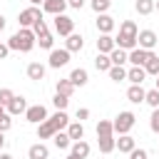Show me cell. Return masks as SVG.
I'll return each instance as SVG.
<instances>
[{
  "instance_id": "1",
  "label": "cell",
  "mask_w": 159,
  "mask_h": 159,
  "mask_svg": "<svg viewBox=\"0 0 159 159\" xmlns=\"http://www.w3.org/2000/svg\"><path fill=\"white\" fill-rule=\"evenodd\" d=\"M35 45H37V37H35L32 27H20V30L7 40V47L15 50V52H30Z\"/></svg>"
},
{
  "instance_id": "2",
  "label": "cell",
  "mask_w": 159,
  "mask_h": 159,
  "mask_svg": "<svg viewBox=\"0 0 159 159\" xmlns=\"http://www.w3.org/2000/svg\"><path fill=\"white\" fill-rule=\"evenodd\" d=\"M137 22L134 20H124L122 25H119V35L114 37V45L117 47H122V50H132V47H137Z\"/></svg>"
},
{
  "instance_id": "3",
  "label": "cell",
  "mask_w": 159,
  "mask_h": 159,
  "mask_svg": "<svg viewBox=\"0 0 159 159\" xmlns=\"http://www.w3.org/2000/svg\"><path fill=\"white\" fill-rule=\"evenodd\" d=\"M97 147L102 154L114 152V127L109 119H99V124H97Z\"/></svg>"
},
{
  "instance_id": "4",
  "label": "cell",
  "mask_w": 159,
  "mask_h": 159,
  "mask_svg": "<svg viewBox=\"0 0 159 159\" xmlns=\"http://www.w3.org/2000/svg\"><path fill=\"white\" fill-rule=\"evenodd\" d=\"M32 32H35V37H37V45H40L42 50H52V47H55V40H52V32L47 30V22H45V17L35 20V25H32Z\"/></svg>"
},
{
  "instance_id": "5",
  "label": "cell",
  "mask_w": 159,
  "mask_h": 159,
  "mask_svg": "<svg viewBox=\"0 0 159 159\" xmlns=\"http://www.w3.org/2000/svg\"><path fill=\"white\" fill-rule=\"evenodd\" d=\"M134 124H137V114H134V112H129V109L119 112V114L114 117V122H112V127H114V134H129Z\"/></svg>"
},
{
  "instance_id": "6",
  "label": "cell",
  "mask_w": 159,
  "mask_h": 159,
  "mask_svg": "<svg viewBox=\"0 0 159 159\" xmlns=\"http://www.w3.org/2000/svg\"><path fill=\"white\" fill-rule=\"evenodd\" d=\"M40 17H42V10H40L37 5H30V7L20 10L17 22H20V27H32V25H35V20H40Z\"/></svg>"
},
{
  "instance_id": "7",
  "label": "cell",
  "mask_w": 159,
  "mask_h": 159,
  "mask_svg": "<svg viewBox=\"0 0 159 159\" xmlns=\"http://www.w3.org/2000/svg\"><path fill=\"white\" fill-rule=\"evenodd\" d=\"M52 25H55V32H57L60 37H67L70 32H75V20H72L70 15H65V12H62V15H55V22H52Z\"/></svg>"
},
{
  "instance_id": "8",
  "label": "cell",
  "mask_w": 159,
  "mask_h": 159,
  "mask_svg": "<svg viewBox=\"0 0 159 159\" xmlns=\"http://www.w3.org/2000/svg\"><path fill=\"white\" fill-rule=\"evenodd\" d=\"M157 42H159V35H157L154 30H139V32H137V47H142V50H154Z\"/></svg>"
},
{
  "instance_id": "9",
  "label": "cell",
  "mask_w": 159,
  "mask_h": 159,
  "mask_svg": "<svg viewBox=\"0 0 159 159\" xmlns=\"http://www.w3.org/2000/svg\"><path fill=\"white\" fill-rule=\"evenodd\" d=\"M70 55H72V52L65 50V47H62V50H55V47H52V50H50V60H47V65H50L52 70H60V67H65V65L70 62Z\"/></svg>"
},
{
  "instance_id": "10",
  "label": "cell",
  "mask_w": 159,
  "mask_h": 159,
  "mask_svg": "<svg viewBox=\"0 0 159 159\" xmlns=\"http://www.w3.org/2000/svg\"><path fill=\"white\" fill-rule=\"evenodd\" d=\"M25 119H27L30 124H40V122L47 119V109H45L42 104H32V107L25 109Z\"/></svg>"
},
{
  "instance_id": "11",
  "label": "cell",
  "mask_w": 159,
  "mask_h": 159,
  "mask_svg": "<svg viewBox=\"0 0 159 159\" xmlns=\"http://www.w3.org/2000/svg\"><path fill=\"white\" fill-rule=\"evenodd\" d=\"M7 114L10 117H17V114H25V109H27V99L22 97V94H15L10 102H7Z\"/></svg>"
},
{
  "instance_id": "12",
  "label": "cell",
  "mask_w": 159,
  "mask_h": 159,
  "mask_svg": "<svg viewBox=\"0 0 159 159\" xmlns=\"http://www.w3.org/2000/svg\"><path fill=\"white\" fill-rule=\"evenodd\" d=\"M114 27H117V22H114L112 15H107V12H99L97 15V30H99V35H112Z\"/></svg>"
},
{
  "instance_id": "13",
  "label": "cell",
  "mask_w": 159,
  "mask_h": 159,
  "mask_svg": "<svg viewBox=\"0 0 159 159\" xmlns=\"http://www.w3.org/2000/svg\"><path fill=\"white\" fill-rule=\"evenodd\" d=\"M149 52H152V50H142V47H132V50L127 52V62H129V65H139V67H144V62H147V57H149Z\"/></svg>"
},
{
  "instance_id": "14",
  "label": "cell",
  "mask_w": 159,
  "mask_h": 159,
  "mask_svg": "<svg viewBox=\"0 0 159 159\" xmlns=\"http://www.w3.org/2000/svg\"><path fill=\"white\" fill-rule=\"evenodd\" d=\"M67 10V0H45L42 2V12L47 15H62Z\"/></svg>"
},
{
  "instance_id": "15",
  "label": "cell",
  "mask_w": 159,
  "mask_h": 159,
  "mask_svg": "<svg viewBox=\"0 0 159 159\" xmlns=\"http://www.w3.org/2000/svg\"><path fill=\"white\" fill-rule=\"evenodd\" d=\"M134 147H137V142L132 134H119V139H114V149H119L122 154H129Z\"/></svg>"
},
{
  "instance_id": "16",
  "label": "cell",
  "mask_w": 159,
  "mask_h": 159,
  "mask_svg": "<svg viewBox=\"0 0 159 159\" xmlns=\"http://www.w3.org/2000/svg\"><path fill=\"white\" fill-rule=\"evenodd\" d=\"M82 47H84V37L77 35V32H70L67 40H65V50H70V52H80Z\"/></svg>"
},
{
  "instance_id": "17",
  "label": "cell",
  "mask_w": 159,
  "mask_h": 159,
  "mask_svg": "<svg viewBox=\"0 0 159 159\" xmlns=\"http://www.w3.org/2000/svg\"><path fill=\"white\" fill-rule=\"evenodd\" d=\"M45 75H47V67H45L42 62H30V65H27V77H30V80L40 82V80H45Z\"/></svg>"
},
{
  "instance_id": "18",
  "label": "cell",
  "mask_w": 159,
  "mask_h": 159,
  "mask_svg": "<svg viewBox=\"0 0 159 159\" xmlns=\"http://www.w3.org/2000/svg\"><path fill=\"white\" fill-rule=\"evenodd\" d=\"M70 82H72L75 87H84V84L89 82V72H87L84 67H77V70H72V72H70Z\"/></svg>"
},
{
  "instance_id": "19",
  "label": "cell",
  "mask_w": 159,
  "mask_h": 159,
  "mask_svg": "<svg viewBox=\"0 0 159 159\" xmlns=\"http://www.w3.org/2000/svg\"><path fill=\"white\" fill-rule=\"evenodd\" d=\"M144 94H147V89L142 84H129V89H127V99L132 104H142L144 102Z\"/></svg>"
},
{
  "instance_id": "20",
  "label": "cell",
  "mask_w": 159,
  "mask_h": 159,
  "mask_svg": "<svg viewBox=\"0 0 159 159\" xmlns=\"http://www.w3.org/2000/svg\"><path fill=\"white\" fill-rule=\"evenodd\" d=\"M50 122H52V127L57 129V132H62V129H67V124H70V117H67V112L65 109H57L52 117H47Z\"/></svg>"
},
{
  "instance_id": "21",
  "label": "cell",
  "mask_w": 159,
  "mask_h": 159,
  "mask_svg": "<svg viewBox=\"0 0 159 159\" xmlns=\"http://www.w3.org/2000/svg\"><path fill=\"white\" fill-rule=\"evenodd\" d=\"M70 154H75L77 159H87V157H89V144H87L84 139L72 142V144H70Z\"/></svg>"
},
{
  "instance_id": "22",
  "label": "cell",
  "mask_w": 159,
  "mask_h": 159,
  "mask_svg": "<svg viewBox=\"0 0 159 159\" xmlns=\"http://www.w3.org/2000/svg\"><path fill=\"white\" fill-rule=\"evenodd\" d=\"M127 80H129L132 84H142V82L147 80V72H144V67H139V65H132V67L127 70Z\"/></svg>"
},
{
  "instance_id": "23",
  "label": "cell",
  "mask_w": 159,
  "mask_h": 159,
  "mask_svg": "<svg viewBox=\"0 0 159 159\" xmlns=\"http://www.w3.org/2000/svg\"><path fill=\"white\" fill-rule=\"evenodd\" d=\"M114 47H117V45H114V37H112V35H99V37H97V52L109 55Z\"/></svg>"
},
{
  "instance_id": "24",
  "label": "cell",
  "mask_w": 159,
  "mask_h": 159,
  "mask_svg": "<svg viewBox=\"0 0 159 159\" xmlns=\"http://www.w3.org/2000/svg\"><path fill=\"white\" fill-rule=\"evenodd\" d=\"M55 132H57V129L52 127V122H50V119H45V122H40V124H37V139H40V142H42V139H52V137H55Z\"/></svg>"
},
{
  "instance_id": "25",
  "label": "cell",
  "mask_w": 159,
  "mask_h": 159,
  "mask_svg": "<svg viewBox=\"0 0 159 159\" xmlns=\"http://www.w3.org/2000/svg\"><path fill=\"white\" fill-rule=\"evenodd\" d=\"M27 157H30V159H47V157H50V149H47V144L37 142V144H32V147L27 149Z\"/></svg>"
},
{
  "instance_id": "26",
  "label": "cell",
  "mask_w": 159,
  "mask_h": 159,
  "mask_svg": "<svg viewBox=\"0 0 159 159\" xmlns=\"http://www.w3.org/2000/svg\"><path fill=\"white\" fill-rule=\"evenodd\" d=\"M65 132H67V137H70L72 142H77V139H84V127H82V122H70Z\"/></svg>"
},
{
  "instance_id": "27",
  "label": "cell",
  "mask_w": 159,
  "mask_h": 159,
  "mask_svg": "<svg viewBox=\"0 0 159 159\" xmlns=\"http://www.w3.org/2000/svg\"><path fill=\"white\" fill-rule=\"evenodd\" d=\"M144 72L147 75H159V55H154V50L149 52V57H147V62H144Z\"/></svg>"
},
{
  "instance_id": "28",
  "label": "cell",
  "mask_w": 159,
  "mask_h": 159,
  "mask_svg": "<svg viewBox=\"0 0 159 159\" xmlns=\"http://www.w3.org/2000/svg\"><path fill=\"white\" fill-rule=\"evenodd\" d=\"M107 75H109L112 82H124V80H127V70H124V65H112V67L107 70Z\"/></svg>"
},
{
  "instance_id": "29",
  "label": "cell",
  "mask_w": 159,
  "mask_h": 159,
  "mask_svg": "<svg viewBox=\"0 0 159 159\" xmlns=\"http://www.w3.org/2000/svg\"><path fill=\"white\" fill-rule=\"evenodd\" d=\"M55 92H57V94H65V97H72V92H75V84L70 82V77H67V80H57V84H55Z\"/></svg>"
},
{
  "instance_id": "30",
  "label": "cell",
  "mask_w": 159,
  "mask_h": 159,
  "mask_svg": "<svg viewBox=\"0 0 159 159\" xmlns=\"http://www.w3.org/2000/svg\"><path fill=\"white\" fill-rule=\"evenodd\" d=\"M52 144H55L57 149H70L72 139L67 137V132H55V137H52Z\"/></svg>"
},
{
  "instance_id": "31",
  "label": "cell",
  "mask_w": 159,
  "mask_h": 159,
  "mask_svg": "<svg viewBox=\"0 0 159 159\" xmlns=\"http://www.w3.org/2000/svg\"><path fill=\"white\" fill-rule=\"evenodd\" d=\"M94 67H97L99 72H107V70L112 67V60H109V55H104V52H97V57H94Z\"/></svg>"
},
{
  "instance_id": "32",
  "label": "cell",
  "mask_w": 159,
  "mask_h": 159,
  "mask_svg": "<svg viewBox=\"0 0 159 159\" xmlns=\"http://www.w3.org/2000/svg\"><path fill=\"white\" fill-rule=\"evenodd\" d=\"M134 10L139 15H152L154 12V0H137L134 2Z\"/></svg>"
},
{
  "instance_id": "33",
  "label": "cell",
  "mask_w": 159,
  "mask_h": 159,
  "mask_svg": "<svg viewBox=\"0 0 159 159\" xmlns=\"http://www.w3.org/2000/svg\"><path fill=\"white\" fill-rule=\"evenodd\" d=\"M109 60H112V65H124V62H127V50L114 47V50L109 52Z\"/></svg>"
},
{
  "instance_id": "34",
  "label": "cell",
  "mask_w": 159,
  "mask_h": 159,
  "mask_svg": "<svg viewBox=\"0 0 159 159\" xmlns=\"http://www.w3.org/2000/svg\"><path fill=\"white\" fill-rule=\"evenodd\" d=\"M144 102L154 109V107H159V89L154 87V89H147V94H144Z\"/></svg>"
},
{
  "instance_id": "35",
  "label": "cell",
  "mask_w": 159,
  "mask_h": 159,
  "mask_svg": "<svg viewBox=\"0 0 159 159\" xmlns=\"http://www.w3.org/2000/svg\"><path fill=\"white\" fill-rule=\"evenodd\" d=\"M52 104H55V109H67V104H70V97H65V94H57V92H55V97H52Z\"/></svg>"
},
{
  "instance_id": "36",
  "label": "cell",
  "mask_w": 159,
  "mask_h": 159,
  "mask_svg": "<svg viewBox=\"0 0 159 159\" xmlns=\"http://www.w3.org/2000/svg\"><path fill=\"white\" fill-rule=\"evenodd\" d=\"M109 5H112V0H92V10H94L97 15H99V12H107Z\"/></svg>"
},
{
  "instance_id": "37",
  "label": "cell",
  "mask_w": 159,
  "mask_h": 159,
  "mask_svg": "<svg viewBox=\"0 0 159 159\" xmlns=\"http://www.w3.org/2000/svg\"><path fill=\"white\" fill-rule=\"evenodd\" d=\"M149 129H152L154 134H159V107H154V109H152V117H149Z\"/></svg>"
},
{
  "instance_id": "38",
  "label": "cell",
  "mask_w": 159,
  "mask_h": 159,
  "mask_svg": "<svg viewBox=\"0 0 159 159\" xmlns=\"http://www.w3.org/2000/svg\"><path fill=\"white\" fill-rule=\"evenodd\" d=\"M12 97H15V92H12L10 87H2V89H0V104H5V107H7V102H10Z\"/></svg>"
},
{
  "instance_id": "39",
  "label": "cell",
  "mask_w": 159,
  "mask_h": 159,
  "mask_svg": "<svg viewBox=\"0 0 159 159\" xmlns=\"http://www.w3.org/2000/svg\"><path fill=\"white\" fill-rule=\"evenodd\" d=\"M10 127H12V117H10L7 112H5V114H0V132H7Z\"/></svg>"
},
{
  "instance_id": "40",
  "label": "cell",
  "mask_w": 159,
  "mask_h": 159,
  "mask_svg": "<svg viewBox=\"0 0 159 159\" xmlns=\"http://www.w3.org/2000/svg\"><path fill=\"white\" fill-rule=\"evenodd\" d=\"M129 159H149V154H147V149H139V147H134V149L129 152Z\"/></svg>"
},
{
  "instance_id": "41",
  "label": "cell",
  "mask_w": 159,
  "mask_h": 159,
  "mask_svg": "<svg viewBox=\"0 0 159 159\" xmlns=\"http://www.w3.org/2000/svg\"><path fill=\"white\" fill-rule=\"evenodd\" d=\"M75 117H77V122H82V119H87V117H89V109H87V107H80Z\"/></svg>"
},
{
  "instance_id": "42",
  "label": "cell",
  "mask_w": 159,
  "mask_h": 159,
  "mask_svg": "<svg viewBox=\"0 0 159 159\" xmlns=\"http://www.w3.org/2000/svg\"><path fill=\"white\" fill-rule=\"evenodd\" d=\"M67 7H72V10H82V7H84V0H67Z\"/></svg>"
},
{
  "instance_id": "43",
  "label": "cell",
  "mask_w": 159,
  "mask_h": 159,
  "mask_svg": "<svg viewBox=\"0 0 159 159\" xmlns=\"http://www.w3.org/2000/svg\"><path fill=\"white\" fill-rule=\"evenodd\" d=\"M10 55V47H7V42H0V60H5Z\"/></svg>"
},
{
  "instance_id": "44",
  "label": "cell",
  "mask_w": 159,
  "mask_h": 159,
  "mask_svg": "<svg viewBox=\"0 0 159 159\" xmlns=\"http://www.w3.org/2000/svg\"><path fill=\"white\" fill-rule=\"evenodd\" d=\"M5 25H7V22H5V15H0V32L5 30Z\"/></svg>"
},
{
  "instance_id": "45",
  "label": "cell",
  "mask_w": 159,
  "mask_h": 159,
  "mask_svg": "<svg viewBox=\"0 0 159 159\" xmlns=\"http://www.w3.org/2000/svg\"><path fill=\"white\" fill-rule=\"evenodd\" d=\"M5 147V132H0V149Z\"/></svg>"
},
{
  "instance_id": "46",
  "label": "cell",
  "mask_w": 159,
  "mask_h": 159,
  "mask_svg": "<svg viewBox=\"0 0 159 159\" xmlns=\"http://www.w3.org/2000/svg\"><path fill=\"white\" fill-rule=\"evenodd\" d=\"M0 159H15V157H12V154H5V152H2V154H0Z\"/></svg>"
},
{
  "instance_id": "47",
  "label": "cell",
  "mask_w": 159,
  "mask_h": 159,
  "mask_svg": "<svg viewBox=\"0 0 159 159\" xmlns=\"http://www.w3.org/2000/svg\"><path fill=\"white\" fill-rule=\"evenodd\" d=\"M45 0H30V5H42Z\"/></svg>"
},
{
  "instance_id": "48",
  "label": "cell",
  "mask_w": 159,
  "mask_h": 159,
  "mask_svg": "<svg viewBox=\"0 0 159 159\" xmlns=\"http://www.w3.org/2000/svg\"><path fill=\"white\" fill-rule=\"evenodd\" d=\"M5 112H7V109H5V104H0V114H5Z\"/></svg>"
},
{
  "instance_id": "49",
  "label": "cell",
  "mask_w": 159,
  "mask_h": 159,
  "mask_svg": "<svg viewBox=\"0 0 159 159\" xmlns=\"http://www.w3.org/2000/svg\"><path fill=\"white\" fill-rule=\"evenodd\" d=\"M154 10H159V0H154Z\"/></svg>"
},
{
  "instance_id": "50",
  "label": "cell",
  "mask_w": 159,
  "mask_h": 159,
  "mask_svg": "<svg viewBox=\"0 0 159 159\" xmlns=\"http://www.w3.org/2000/svg\"><path fill=\"white\" fill-rule=\"evenodd\" d=\"M154 87H157V89H159V75H157V84H154Z\"/></svg>"
},
{
  "instance_id": "51",
  "label": "cell",
  "mask_w": 159,
  "mask_h": 159,
  "mask_svg": "<svg viewBox=\"0 0 159 159\" xmlns=\"http://www.w3.org/2000/svg\"><path fill=\"white\" fill-rule=\"evenodd\" d=\"M67 159H77V157H75V154H70V157H67Z\"/></svg>"
}]
</instances>
